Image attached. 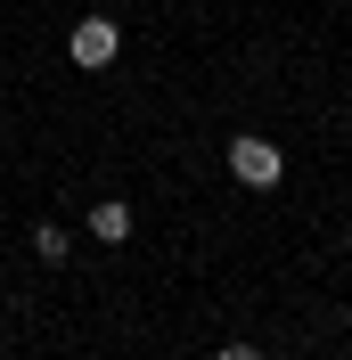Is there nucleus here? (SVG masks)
I'll list each match as a JSON object with an SVG mask.
<instances>
[{"label":"nucleus","mask_w":352,"mask_h":360,"mask_svg":"<svg viewBox=\"0 0 352 360\" xmlns=\"http://www.w3.org/2000/svg\"><path fill=\"white\" fill-rule=\"evenodd\" d=\"M213 360H270V352H263V344H221Z\"/></svg>","instance_id":"39448f33"},{"label":"nucleus","mask_w":352,"mask_h":360,"mask_svg":"<svg viewBox=\"0 0 352 360\" xmlns=\"http://www.w3.org/2000/svg\"><path fill=\"white\" fill-rule=\"evenodd\" d=\"M230 172H238L246 188H279V180H287V156L270 148V139L246 131V139H230Z\"/></svg>","instance_id":"f257e3e1"},{"label":"nucleus","mask_w":352,"mask_h":360,"mask_svg":"<svg viewBox=\"0 0 352 360\" xmlns=\"http://www.w3.org/2000/svg\"><path fill=\"white\" fill-rule=\"evenodd\" d=\"M115 49H123V33H115L107 17H82V25H74V33H66V58H74V66H82V74L115 66Z\"/></svg>","instance_id":"f03ea898"},{"label":"nucleus","mask_w":352,"mask_h":360,"mask_svg":"<svg viewBox=\"0 0 352 360\" xmlns=\"http://www.w3.org/2000/svg\"><path fill=\"white\" fill-rule=\"evenodd\" d=\"M90 238H99V246H123V238H132V205H123V197L90 205Z\"/></svg>","instance_id":"7ed1b4c3"},{"label":"nucleus","mask_w":352,"mask_h":360,"mask_svg":"<svg viewBox=\"0 0 352 360\" xmlns=\"http://www.w3.org/2000/svg\"><path fill=\"white\" fill-rule=\"evenodd\" d=\"M33 254H42L49 270L66 262V254H74V238H66V221H42V229H33Z\"/></svg>","instance_id":"20e7f679"}]
</instances>
